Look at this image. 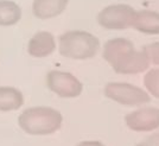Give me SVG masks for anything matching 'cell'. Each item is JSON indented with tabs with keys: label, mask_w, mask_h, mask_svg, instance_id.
Instances as JSON below:
<instances>
[{
	"label": "cell",
	"mask_w": 159,
	"mask_h": 146,
	"mask_svg": "<svg viewBox=\"0 0 159 146\" xmlns=\"http://www.w3.org/2000/svg\"><path fill=\"white\" fill-rule=\"evenodd\" d=\"M102 57L116 74L137 75L150 66V60L143 50H137L127 38L118 37L107 40L102 49Z\"/></svg>",
	"instance_id": "6da1fadb"
},
{
	"label": "cell",
	"mask_w": 159,
	"mask_h": 146,
	"mask_svg": "<svg viewBox=\"0 0 159 146\" xmlns=\"http://www.w3.org/2000/svg\"><path fill=\"white\" fill-rule=\"evenodd\" d=\"M61 112L49 106H34L24 109L18 116L19 127L31 135H49L62 126Z\"/></svg>",
	"instance_id": "7a4b0ae2"
},
{
	"label": "cell",
	"mask_w": 159,
	"mask_h": 146,
	"mask_svg": "<svg viewBox=\"0 0 159 146\" xmlns=\"http://www.w3.org/2000/svg\"><path fill=\"white\" fill-rule=\"evenodd\" d=\"M100 50V40L88 31L71 30L58 37L60 55L71 60L93 58Z\"/></svg>",
	"instance_id": "3957f363"
},
{
	"label": "cell",
	"mask_w": 159,
	"mask_h": 146,
	"mask_svg": "<svg viewBox=\"0 0 159 146\" xmlns=\"http://www.w3.org/2000/svg\"><path fill=\"white\" fill-rule=\"evenodd\" d=\"M103 93L106 98L122 106L140 107L151 101V95L147 90L127 82H109Z\"/></svg>",
	"instance_id": "277c9868"
},
{
	"label": "cell",
	"mask_w": 159,
	"mask_h": 146,
	"mask_svg": "<svg viewBox=\"0 0 159 146\" xmlns=\"http://www.w3.org/2000/svg\"><path fill=\"white\" fill-rule=\"evenodd\" d=\"M137 11L127 4H114L102 8L98 23L106 30H126L133 26Z\"/></svg>",
	"instance_id": "5b68a950"
},
{
	"label": "cell",
	"mask_w": 159,
	"mask_h": 146,
	"mask_svg": "<svg viewBox=\"0 0 159 146\" xmlns=\"http://www.w3.org/2000/svg\"><path fill=\"white\" fill-rule=\"evenodd\" d=\"M48 88L61 98L73 99L82 94L83 84L73 74L62 70H51L47 75Z\"/></svg>",
	"instance_id": "8992f818"
},
{
	"label": "cell",
	"mask_w": 159,
	"mask_h": 146,
	"mask_svg": "<svg viewBox=\"0 0 159 146\" xmlns=\"http://www.w3.org/2000/svg\"><path fill=\"white\" fill-rule=\"evenodd\" d=\"M127 127L134 132H152L159 128V108L141 107L125 116Z\"/></svg>",
	"instance_id": "52a82bcc"
},
{
	"label": "cell",
	"mask_w": 159,
	"mask_h": 146,
	"mask_svg": "<svg viewBox=\"0 0 159 146\" xmlns=\"http://www.w3.org/2000/svg\"><path fill=\"white\" fill-rule=\"evenodd\" d=\"M55 36L49 31H38L31 37L27 44V52L34 58H44L52 55L57 48Z\"/></svg>",
	"instance_id": "ba28073f"
},
{
	"label": "cell",
	"mask_w": 159,
	"mask_h": 146,
	"mask_svg": "<svg viewBox=\"0 0 159 146\" xmlns=\"http://www.w3.org/2000/svg\"><path fill=\"white\" fill-rule=\"evenodd\" d=\"M69 0H33L32 13L40 20L52 19L66 11Z\"/></svg>",
	"instance_id": "9c48e42d"
},
{
	"label": "cell",
	"mask_w": 159,
	"mask_h": 146,
	"mask_svg": "<svg viewBox=\"0 0 159 146\" xmlns=\"http://www.w3.org/2000/svg\"><path fill=\"white\" fill-rule=\"evenodd\" d=\"M132 27L138 32L148 36L159 34V12L151 10L137 11Z\"/></svg>",
	"instance_id": "30bf717a"
},
{
	"label": "cell",
	"mask_w": 159,
	"mask_h": 146,
	"mask_svg": "<svg viewBox=\"0 0 159 146\" xmlns=\"http://www.w3.org/2000/svg\"><path fill=\"white\" fill-rule=\"evenodd\" d=\"M24 105V95L18 88L0 86V112L17 111Z\"/></svg>",
	"instance_id": "8fae6325"
},
{
	"label": "cell",
	"mask_w": 159,
	"mask_h": 146,
	"mask_svg": "<svg viewBox=\"0 0 159 146\" xmlns=\"http://www.w3.org/2000/svg\"><path fill=\"white\" fill-rule=\"evenodd\" d=\"M21 19V8L12 0H0V27L16 25Z\"/></svg>",
	"instance_id": "7c38bea8"
},
{
	"label": "cell",
	"mask_w": 159,
	"mask_h": 146,
	"mask_svg": "<svg viewBox=\"0 0 159 146\" xmlns=\"http://www.w3.org/2000/svg\"><path fill=\"white\" fill-rule=\"evenodd\" d=\"M144 86L150 95L159 99V68L147 70L144 76Z\"/></svg>",
	"instance_id": "4fadbf2b"
},
{
	"label": "cell",
	"mask_w": 159,
	"mask_h": 146,
	"mask_svg": "<svg viewBox=\"0 0 159 146\" xmlns=\"http://www.w3.org/2000/svg\"><path fill=\"white\" fill-rule=\"evenodd\" d=\"M141 50L148 57L150 63H152L154 66H159V42H153L150 44H146L145 47H143Z\"/></svg>",
	"instance_id": "5bb4252c"
},
{
	"label": "cell",
	"mask_w": 159,
	"mask_h": 146,
	"mask_svg": "<svg viewBox=\"0 0 159 146\" xmlns=\"http://www.w3.org/2000/svg\"><path fill=\"white\" fill-rule=\"evenodd\" d=\"M138 146H159V132L146 137L141 143L138 144Z\"/></svg>",
	"instance_id": "9a60e30c"
},
{
	"label": "cell",
	"mask_w": 159,
	"mask_h": 146,
	"mask_svg": "<svg viewBox=\"0 0 159 146\" xmlns=\"http://www.w3.org/2000/svg\"><path fill=\"white\" fill-rule=\"evenodd\" d=\"M76 146H106L105 144H102L101 141L98 140H84V141H81Z\"/></svg>",
	"instance_id": "2e32d148"
}]
</instances>
